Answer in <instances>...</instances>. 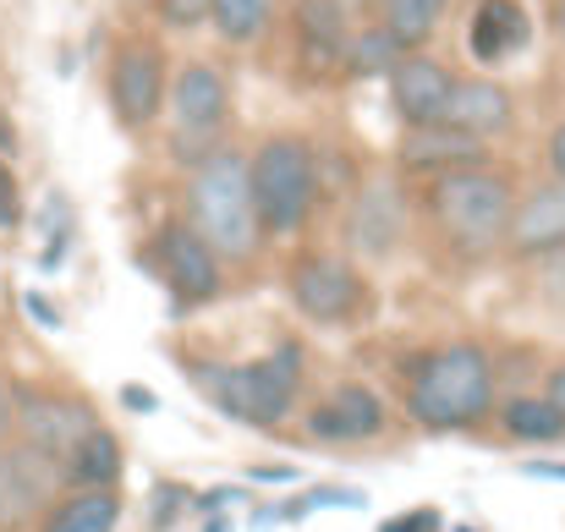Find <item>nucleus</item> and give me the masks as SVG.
<instances>
[{
    "label": "nucleus",
    "instance_id": "obj_1",
    "mask_svg": "<svg viewBox=\"0 0 565 532\" xmlns=\"http://www.w3.org/2000/svg\"><path fill=\"white\" fill-rule=\"evenodd\" d=\"M406 417L428 434H472L494 417L500 406V379L494 357L478 341H450L412 362V379L401 390Z\"/></svg>",
    "mask_w": 565,
    "mask_h": 532
},
{
    "label": "nucleus",
    "instance_id": "obj_2",
    "mask_svg": "<svg viewBox=\"0 0 565 532\" xmlns=\"http://www.w3.org/2000/svg\"><path fill=\"white\" fill-rule=\"evenodd\" d=\"M188 379L214 412L247 428H280L302 395V347L280 341L258 362H188Z\"/></svg>",
    "mask_w": 565,
    "mask_h": 532
},
{
    "label": "nucleus",
    "instance_id": "obj_3",
    "mask_svg": "<svg viewBox=\"0 0 565 532\" xmlns=\"http://www.w3.org/2000/svg\"><path fill=\"white\" fill-rule=\"evenodd\" d=\"M428 220L439 231V242L461 258V264H478L489 253L505 247V225H511V209H516V192L505 171L494 166H472V171H450V177H434L428 192Z\"/></svg>",
    "mask_w": 565,
    "mask_h": 532
},
{
    "label": "nucleus",
    "instance_id": "obj_4",
    "mask_svg": "<svg viewBox=\"0 0 565 532\" xmlns=\"http://www.w3.org/2000/svg\"><path fill=\"white\" fill-rule=\"evenodd\" d=\"M188 225L214 247L220 264H253L264 247L253 187H247V155L242 149H214L198 160L188 177Z\"/></svg>",
    "mask_w": 565,
    "mask_h": 532
},
{
    "label": "nucleus",
    "instance_id": "obj_5",
    "mask_svg": "<svg viewBox=\"0 0 565 532\" xmlns=\"http://www.w3.org/2000/svg\"><path fill=\"white\" fill-rule=\"evenodd\" d=\"M247 187H253V209H258V231L264 236H297L313 209H319V160L313 143L297 132H275L253 149L247 160Z\"/></svg>",
    "mask_w": 565,
    "mask_h": 532
},
{
    "label": "nucleus",
    "instance_id": "obj_6",
    "mask_svg": "<svg viewBox=\"0 0 565 532\" xmlns=\"http://www.w3.org/2000/svg\"><path fill=\"white\" fill-rule=\"evenodd\" d=\"M286 291H291V308L319 330H341L369 313V280L341 253H302L286 269Z\"/></svg>",
    "mask_w": 565,
    "mask_h": 532
},
{
    "label": "nucleus",
    "instance_id": "obj_7",
    "mask_svg": "<svg viewBox=\"0 0 565 532\" xmlns=\"http://www.w3.org/2000/svg\"><path fill=\"white\" fill-rule=\"evenodd\" d=\"M149 269L154 280L166 286L171 297V313H192V308H209L220 291H225V264L214 258V247L192 231L188 220H171L149 236Z\"/></svg>",
    "mask_w": 565,
    "mask_h": 532
},
{
    "label": "nucleus",
    "instance_id": "obj_8",
    "mask_svg": "<svg viewBox=\"0 0 565 532\" xmlns=\"http://www.w3.org/2000/svg\"><path fill=\"white\" fill-rule=\"evenodd\" d=\"M171 121H177V155L182 160H209L220 149V132L231 121V83L220 66L188 61L171 77Z\"/></svg>",
    "mask_w": 565,
    "mask_h": 532
},
{
    "label": "nucleus",
    "instance_id": "obj_9",
    "mask_svg": "<svg viewBox=\"0 0 565 532\" xmlns=\"http://www.w3.org/2000/svg\"><path fill=\"white\" fill-rule=\"evenodd\" d=\"M11 395H17V439H11V445L33 450V456L50 461L55 472H61V461L72 456V445H77L88 428H99V412H94L83 395L33 390V384H22V390H11Z\"/></svg>",
    "mask_w": 565,
    "mask_h": 532
},
{
    "label": "nucleus",
    "instance_id": "obj_10",
    "mask_svg": "<svg viewBox=\"0 0 565 532\" xmlns=\"http://www.w3.org/2000/svg\"><path fill=\"white\" fill-rule=\"evenodd\" d=\"M110 116L127 127V132H149L166 110V55L149 44V39H127L110 61Z\"/></svg>",
    "mask_w": 565,
    "mask_h": 532
},
{
    "label": "nucleus",
    "instance_id": "obj_11",
    "mask_svg": "<svg viewBox=\"0 0 565 532\" xmlns=\"http://www.w3.org/2000/svg\"><path fill=\"white\" fill-rule=\"evenodd\" d=\"M450 94H456V72L445 61H434L428 50H406L390 66V105L406 121V132L412 127H439Z\"/></svg>",
    "mask_w": 565,
    "mask_h": 532
},
{
    "label": "nucleus",
    "instance_id": "obj_12",
    "mask_svg": "<svg viewBox=\"0 0 565 532\" xmlns=\"http://www.w3.org/2000/svg\"><path fill=\"white\" fill-rule=\"evenodd\" d=\"M55 483H61V472L50 461H39L22 445H6L0 450V532L39 528V517L55 500Z\"/></svg>",
    "mask_w": 565,
    "mask_h": 532
},
{
    "label": "nucleus",
    "instance_id": "obj_13",
    "mask_svg": "<svg viewBox=\"0 0 565 532\" xmlns=\"http://www.w3.org/2000/svg\"><path fill=\"white\" fill-rule=\"evenodd\" d=\"M511 258H561L565 253V181H539L527 198H516L505 225Z\"/></svg>",
    "mask_w": 565,
    "mask_h": 532
},
{
    "label": "nucleus",
    "instance_id": "obj_14",
    "mask_svg": "<svg viewBox=\"0 0 565 532\" xmlns=\"http://www.w3.org/2000/svg\"><path fill=\"white\" fill-rule=\"evenodd\" d=\"M379 428H384V401H379V390L358 384V379L335 384V390L308 412V434H313L319 445H358V439H374Z\"/></svg>",
    "mask_w": 565,
    "mask_h": 532
},
{
    "label": "nucleus",
    "instance_id": "obj_15",
    "mask_svg": "<svg viewBox=\"0 0 565 532\" xmlns=\"http://www.w3.org/2000/svg\"><path fill=\"white\" fill-rule=\"evenodd\" d=\"M395 160H401V171L406 177H450V171H472V166H489V149L478 143V138H467V132H456V127H412V132H401V149H395Z\"/></svg>",
    "mask_w": 565,
    "mask_h": 532
},
{
    "label": "nucleus",
    "instance_id": "obj_16",
    "mask_svg": "<svg viewBox=\"0 0 565 532\" xmlns=\"http://www.w3.org/2000/svg\"><path fill=\"white\" fill-rule=\"evenodd\" d=\"M511 121H516V99H511L505 83H494V77H456V94H450V105H445V127H456V132L489 143V138H500Z\"/></svg>",
    "mask_w": 565,
    "mask_h": 532
},
{
    "label": "nucleus",
    "instance_id": "obj_17",
    "mask_svg": "<svg viewBox=\"0 0 565 532\" xmlns=\"http://www.w3.org/2000/svg\"><path fill=\"white\" fill-rule=\"evenodd\" d=\"M406 236V198L395 181L374 177L352 203V242L363 258H390Z\"/></svg>",
    "mask_w": 565,
    "mask_h": 532
},
{
    "label": "nucleus",
    "instance_id": "obj_18",
    "mask_svg": "<svg viewBox=\"0 0 565 532\" xmlns=\"http://www.w3.org/2000/svg\"><path fill=\"white\" fill-rule=\"evenodd\" d=\"M533 39V22H527V6L522 0H478L472 22H467V50L472 61L483 66H500L505 55L527 50Z\"/></svg>",
    "mask_w": 565,
    "mask_h": 532
},
{
    "label": "nucleus",
    "instance_id": "obj_19",
    "mask_svg": "<svg viewBox=\"0 0 565 532\" xmlns=\"http://www.w3.org/2000/svg\"><path fill=\"white\" fill-rule=\"evenodd\" d=\"M121 472H127V450H121V439L99 423V428H88V434L72 445V456L61 461V489H110V494H116Z\"/></svg>",
    "mask_w": 565,
    "mask_h": 532
},
{
    "label": "nucleus",
    "instance_id": "obj_20",
    "mask_svg": "<svg viewBox=\"0 0 565 532\" xmlns=\"http://www.w3.org/2000/svg\"><path fill=\"white\" fill-rule=\"evenodd\" d=\"M297 39H302V55L319 61V66H341L347 61V44H352V11L347 0H297Z\"/></svg>",
    "mask_w": 565,
    "mask_h": 532
},
{
    "label": "nucleus",
    "instance_id": "obj_21",
    "mask_svg": "<svg viewBox=\"0 0 565 532\" xmlns=\"http://www.w3.org/2000/svg\"><path fill=\"white\" fill-rule=\"evenodd\" d=\"M121 528V500L110 489H66L50 500L33 532H116Z\"/></svg>",
    "mask_w": 565,
    "mask_h": 532
},
{
    "label": "nucleus",
    "instance_id": "obj_22",
    "mask_svg": "<svg viewBox=\"0 0 565 532\" xmlns=\"http://www.w3.org/2000/svg\"><path fill=\"white\" fill-rule=\"evenodd\" d=\"M494 417H500V434L516 445H561L565 439V417L544 395H511L494 406Z\"/></svg>",
    "mask_w": 565,
    "mask_h": 532
},
{
    "label": "nucleus",
    "instance_id": "obj_23",
    "mask_svg": "<svg viewBox=\"0 0 565 532\" xmlns=\"http://www.w3.org/2000/svg\"><path fill=\"white\" fill-rule=\"evenodd\" d=\"M450 0H379V28L401 44V50H423L428 33L439 28Z\"/></svg>",
    "mask_w": 565,
    "mask_h": 532
},
{
    "label": "nucleus",
    "instance_id": "obj_24",
    "mask_svg": "<svg viewBox=\"0 0 565 532\" xmlns=\"http://www.w3.org/2000/svg\"><path fill=\"white\" fill-rule=\"evenodd\" d=\"M209 22L225 44H258L275 22V0H214Z\"/></svg>",
    "mask_w": 565,
    "mask_h": 532
},
{
    "label": "nucleus",
    "instance_id": "obj_25",
    "mask_svg": "<svg viewBox=\"0 0 565 532\" xmlns=\"http://www.w3.org/2000/svg\"><path fill=\"white\" fill-rule=\"evenodd\" d=\"M401 55H406V50H401V44H395V39L374 22V28L352 33V44H347V61H341V66H347L352 77H390V66H395Z\"/></svg>",
    "mask_w": 565,
    "mask_h": 532
},
{
    "label": "nucleus",
    "instance_id": "obj_26",
    "mask_svg": "<svg viewBox=\"0 0 565 532\" xmlns=\"http://www.w3.org/2000/svg\"><path fill=\"white\" fill-rule=\"evenodd\" d=\"M209 6L214 0H154V11H160L166 28H198V22H209Z\"/></svg>",
    "mask_w": 565,
    "mask_h": 532
},
{
    "label": "nucleus",
    "instance_id": "obj_27",
    "mask_svg": "<svg viewBox=\"0 0 565 532\" xmlns=\"http://www.w3.org/2000/svg\"><path fill=\"white\" fill-rule=\"evenodd\" d=\"M188 506V489L182 483H166V489H154V500H149V528L166 532L171 522H177V511Z\"/></svg>",
    "mask_w": 565,
    "mask_h": 532
},
{
    "label": "nucleus",
    "instance_id": "obj_28",
    "mask_svg": "<svg viewBox=\"0 0 565 532\" xmlns=\"http://www.w3.org/2000/svg\"><path fill=\"white\" fill-rule=\"evenodd\" d=\"M439 528H445V517H439L434 506H412V511L379 522V532H439Z\"/></svg>",
    "mask_w": 565,
    "mask_h": 532
},
{
    "label": "nucleus",
    "instance_id": "obj_29",
    "mask_svg": "<svg viewBox=\"0 0 565 532\" xmlns=\"http://www.w3.org/2000/svg\"><path fill=\"white\" fill-rule=\"evenodd\" d=\"M22 225V198H17V177L11 166L0 160V231H17Z\"/></svg>",
    "mask_w": 565,
    "mask_h": 532
},
{
    "label": "nucleus",
    "instance_id": "obj_30",
    "mask_svg": "<svg viewBox=\"0 0 565 532\" xmlns=\"http://www.w3.org/2000/svg\"><path fill=\"white\" fill-rule=\"evenodd\" d=\"M17 439V395H11V384L0 379V450Z\"/></svg>",
    "mask_w": 565,
    "mask_h": 532
},
{
    "label": "nucleus",
    "instance_id": "obj_31",
    "mask_svg": "<svg viewBox=\"0 0 565 532\" xmlns=\"http://www.w3.org/2000/svg\"><path fill=\"white\" fill-rule=\"evenodd\" d=\"M539 395H544V401H550V406L565 417V362H555V368L544 373V390H539Z\"/></svg>",
    "mask_w": 565,
    "mask_h": 532
},
{
    "label": "nucleus",
    "instance_id": "obj_32",
    "mask_svg": "<svg viewBox=\"0 0 565 532\" xmlns=\"http://www.w3.org/2000/svg\"><path fill=\"white\" fill-rule=\"evenodd\" d=\"M121 401H127V406H132V412H143V417H149V412H154V406H160V401H154V390H149V384H121Z\"/></svg>",
    "mask_w": 565,
    "mask_h": 532
},
{
    "label": "nucleus",
    "instance_id": "obj_33",
    "mask_svg": "<svg viewBox=\"0 0 565 532\" xmlns=\"http://www.w3.org/2000/svg\"><path fill=\"white\" fill-rule=\"evenodd\" d=\"M308 506H352V511H358V506H363V494H358V489H319Z\"/></svg>",
    "mask_w": 565,
    "mask_h": 532
},
{
    "label": "nucleus",
    "instance_id": "obj_34",
    "mask_svg": "<svg viewBox=\"0 0 565 532\" xmlns=\"http://www.w3.org/2000/svg\"><path fill=\"white\" fill-rule=\"evenodd\" d=\"M550 171H555V181H565V121L550 132Z\"/></svg>",
    "mask_w": 565,
    "mask_h": 532
},
{
    "label": "nucleus",
    "instance_id": "obj_35",
    "mask_svg": "<svg viewBox=\"0 0 565 532\" xmlns=\"http://www.w3.org/2000/svg\"><path fill=\"white\" fill-rule=\"evenodd\" d=\"M28 313H33L39 324H50V330H61V313H55V308H50L44 297H33V291H28Z\"/></svg>",
    "mask_w": 565,
    "mask_h": 532
},
{
    "label": "nucleus",
    "instance_id": "obj_36",
    "mask_svg": "<svg viewBox=\"0 0 565 532\" xmlns=\"http://www.w3.org/2000/svg\"><path fill=\"white\" fill-rule=\"evenodd\" d=\"M247 478H253V483H297V472H291V467H253Z\"/></svg>",
    "mask_w": 565,
    "mask_h": 532
},
{
    "label": "nucleus",
    "instance_id": "obj_37",
    "mask_svg": "<svg viewBox=\"0 0 565 532\" xmlns=\"http://www.w3.org/2000/svg\"><path fill=\"white\" fill-rule=\"evenodd\" d=\"M527 472H533V478H555V483H565V461H527Z\"/></svg>",
    "mask_w": 565,
    "mask_h": 532
},
{
    "label": "nucleus",
    "instance_id": "obj_38",
    "mask_svg": "<svg viewBox=\"0 0 565 532\" xmlns=\"http://www.w3.org/2000/svg\"><path fill=\"white\" fill-rule=\"evenodd\" d=\"M0 155H17V132H11L6 116H0Z\"/></svg>",
    "mask_w": 565,
    "mask_h": 532
},
{
    "label": "nucleus",
    "instance_id": "obj_39",
    "mask_svg": "<svg viewBox=\"0 0 565 532\" xmlns=\"http://www.w3.org/2000/svg\"><path fill=\"white\" fill-rule=\"evenodd\" d=\"M203 532H231V522H220V517H214V522H209Z\"/></svg>",
    "mask_w": 565,
    "mask_h": 532
},
{
    "label": "nucleus",
    "instance_id": "obj_40",
    "mask_svg": "<svg viewBox=\"0 0 565 532\" xmlns=\"http://www.w3.org/2000/svg\"><path fill=\"white\" fill-rule=\"evenodd\" d=\"M555 22H561V33H565V0H555Z\"/></svg>",
    "mask_w": 565,
    "mask_h": 532
},
{
    "label": "nucleus",
    "instance_id": "obj_41",
    "mask_svg": "<svg viewBox=\"0 0 565 532\" xmlns=\"http://www.w3.org/2000/svg\"><path fill=\"white\" fill-rule=\"evenodd\" d=\"M461 532H467V528H461Z\"/></svg>",
    "mask_w": 565,
    "mask_h": 532
}]
</instances>
